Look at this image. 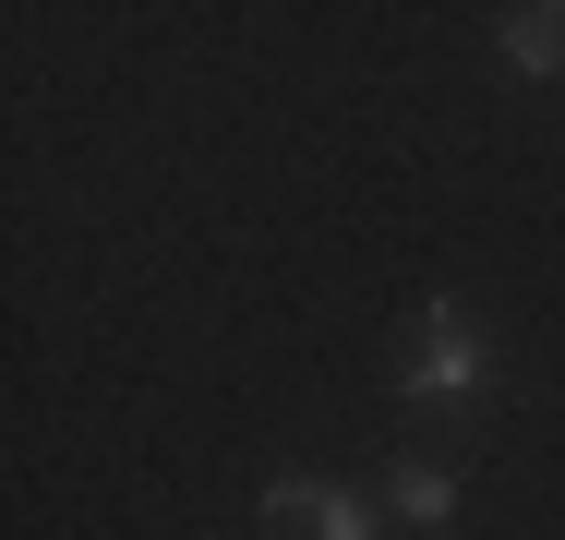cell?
Segmentation results:
<instances>
[{
  "instance_id": "obj_1",
  "label": "cell",
  "mask_w": 565,
  "mask_h": 540,
  "mask_svg": "<svg viewBox=\"0 0 565 540\" xmlns=\"http://www.w3.org/2000/svg\"><path fill=\"white\" fill-rule=\"evenodd\" d=\"M265 529H289V540H373V505H361V493H326V480H265Z\"/></svg>"
},
{
  "instance_id": "obj_2",
  "label": "cell",
  "mask_w": 565,
  "mask_h": 540,
  "mask_svg": "<svg viewBox=\"0 0 565 540\" xmlns=\"http://www.w3.org/2000/svg\"><path fill=\"white\" fill-rule=\"evenodd\" d=\"M409 397H481V336H469V313H457V301H434V313H422Z\"/></svg>"
},
{
  "instance_id": "obj_3",
  "label": "cell",
  "mask_w": 565,
  "mask_h": 540,
  "mask_svg": "<svg viewBox=\"0 0 565 540\" xmlns=\"http://www.w3.org/2000/svg\"><path fill=\"white\" fill-rule=\"evenodd\" d=\"M505 61L518 73H565V12H505Z\"/></svg>"
},
{
  "instance_id": "obj_4",
  "label": "cell",
  "mask_w": 565,
  "mask_h": 540,
  "mask_svg": "<svg viewBox=\"0 0 565 540\" xmlns=\"http://www.w3.org/2000/svg\"><path fill=\"white\" fill-rule=\"evenodd\" d=\"M385 505H397L409 529H446V517H457V480H446V468H397V493H385Z\"/></svg>"
}]
</instances>
